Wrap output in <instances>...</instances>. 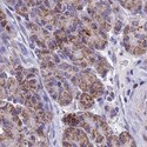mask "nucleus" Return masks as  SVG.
<instances>
[{"label":"nucleus","mask_w":147,"mask_h":147,"mask_svg":"<svg viewBox=\"0 0 147 147\" xmlns=\"http://www.w3.org/2000/svg\"><path fill=\"white\" fill-rule=\"evenodd\" d=\"M145 11H146V13H147V3H145Z\"/></svg>","instance_id":"nucleus-21"},{"label":"nucleus","mask_w":147,"mask_h":147,"mask_svg":"<svg viewBox=\"0 0 147 147\" xmlns=\"http://www.w3.org/2000/svg\"><path fill=\"white\" fill-rule=\"evenodd\" d=\"M95 67H96V71L98 73H99L100 76H106V73L109 71V68H111V66H109V64L107 63V61L101 58V57H98L96 58V61H95Z\"/></svg>","instance_id":"nucleus-16"},{"label":"nucleus","mask_w":147,"mask_h":147,"mask_svg":"<svg viewBox=\"0 0 147 147\" xmlns=\"http://www.w3.org/2000/svg\"><path fill=\"white\" fill-rule=\"evenodd\" d=\"M35 14L38 18L39 22L42 26L47 28H54L57 27L58 30V20H59V14L53 13L50 9H47L44 6H40L35 9Z\"/></svg>","instance_id":"nucleus-11"},{"label":"nucleus","mask_w":147,"mask_h":147,"mask_svg":"<svg viewBox=\"0 0 147 147\" xmlns=\"http://www.w3.org/2000/svg\"><path fill=\"white\" fill-rule=\"evenodd\" d=\"M76 84L84 93H88L93 98H99L104 94V85L90 69L79 72Z\"/></svg>","instance_id":"nucleus-6"},{"label":"nucleus","mask_w":147,"mask_h":147,"mask_svg":"<svg viewBox=\"0 0 147 147\" xmlns=\"http://www.w3.org/2000/svg\"><path fill=\"white\" fill-rule=\"evenodd\" d=\"M30 32L32 38L34 39V41L38 44L42 50H47V51H53L54 48H57V44L54 38H52L51 34L48 33L45 28H42L41 26L36 25V24H30L28 25Z\"/></svg>","instance_id":"nucleus-9"},{"label":"nucleus","mask_w":147,"mask_h":147,"mask_svg":"<svg viewBox=\"0 0 147 147\" xmlns=\"http://www.w3.org/2000/svg\"><path fill=\"white\" fill-rule=\"evenodd\" d=\"M79 104H80L81 108L90 109L94 105V98L88 93H81L79 96Z\"/></svg>","instance_id":"nucleus-14"},{"label":"nucleus","mask_w":147,"mask_h":147,"mask_svg":"<svg viewBox=\"0 0 147 147\" xmlns=\"http://www.w3.org/2000/svg\"><path fill=\"white\" fill-rule=\"evenodd\" d=\"M119 141L121 147H137L136 140L132 138V136L127 132H122L119 136Z\"/></svg>","instance_id":"nucleus-15"},{"label":"nucleus","mask_w":147,"mask_h":147,"mask_svg":"<svg viewBox=\"0 0 147 147\" xmlns=\"http://www.w3.org/2000/svg\"><path fill=\"white\" fill-rule=\"evenodd\" d=\"M64 122L69 125L71 127H77L79 126V117L78 114H67L64 118Z\"/></svg>","instance_id":"nucleus-18"},{"label":"nucleus","mask_w":147,"mask_h":147,"mask_svg":"<svg viewBox=\"0 0 147 147\" xmlns=\"http://www.w3.org/2000/svg\"><path fill=\"white\" fill-rule=\"evenodd\" d=\"M27 12H28V8H27L25 5H24V4H21L20 6H18V13L26 16V14H27Z\"/></svg>","instance_id":"nucleus-19"},{"label":"nucleus","mask_w":147,"mask_h":147,"mask_svg":"<svg viewBox=\"0 0 147 147\" xmlns=\"http://www.w3.org/2000/svg\"><path fill=\"white\" fill-rule=\"evenodd\" d=\"M120 4H121L122 7H125L129 12H133V13H137V12H139L141 6H142L141 1H122Z\"/></svg>","instance_id":"nucleus-17"},{"label":"nucleus","mask_w":147,"mask_h":147,"mask_svg":"<svg viewBox=\"0 0 147 147\" xmlns=\"http://www.w3.org/2000/svg\"><path fill=\"white\" fill-rule=\"evenodd\" d=\"M78 34L82 42L90 48L104 50L107 45V38L102 30L88 17H82L80 19V25Z\"/></svg>","instance_id":"nucleus-4"},{"label":"nucleus","mask_w":147,"mask_h":147,"mask_svg":"<svg viewBox=\"0 0 147 147\" xmlns=\"http://www.w3.org/2000/svg\"><path fill=\"white\" fill-rule=\"evenodd\" d=\"M87 11L91 19L102 31H109L112 27V18L109 7L106 3H90L87 4Z\"/></svg>","instance_id":"nucleus-7"},{"label":"nucleus","mask_w":147,"mask_h":147,"mask_svg":"<svg viewBox=\"0 0 147 147\" xmlns=\"http://www.w3.org/2000/svg\"><path fill=\"white\" fill-rule=\"evenodd\" d=\"M41 74L46 85V88L60 105L71 104L73 95L66 79L60 76L58 67H41Z\"/></svg>","instance_id":"nucleus-1"},{"label":"nucleus","mask_w":147,"mask_h":147,"mask_svg":"<svg viewBox=\"0 0 147 147\" xmlns=\"http://www.w3.org/2000/svg\"><path fill=\"white\" fill-rule=\"evenodd\" d=\"M144 30H145V31H147V21H146V24H145V26H144Z\"/></svg>","instance_id":"nucleus-20"},{"label":"nucleus","mask_w":147,"mask_h":147,"mask_svg":"<svg viewBox=\"0 0 147 147\" xmlns=\"http://www.w3.org/2000/svg\"><path fill=\"white\" fill-rule=\"evenodd\" d=\"M80 25V20L76 16H73L72 13H64V14H59V20H58V28L65 30L66 32L71 33L74 32L76 30L79 28Z\"/></svg>","instance_id":"nucleus-12"},{"label":"nucleus","mask_w":147,"mask_h":147,"mask_svg":"<svg viewBox=\"0 0 147 147\" xmlns=\"http://www.w3.org/2000/svg\"><path fill=\"white\" fill-rule=\"evenodd\" d=\"M38 57L40 60V67H58L59 60L52 51L41 50L38 52Z\"/></svg>","instance_id":"nucleus-13"},{"label":"nucleus","mask_w":147,"mask_h":147,"mask_svg":"<svg viewBox=\"0 0 147 147\" xmlns=\"http://www.w3.org/2000/svg\"><path fill=\"white\" fill-rule=\"evenodd\" d=\"M59 48L79 67H88L94 65L98 58L92 48L82 42L79 34H69L68 39L61 44Z\"/></svg>","instance_id":"nucleus-2"},{"label":"nucleus","mask_w":147,"mask_h":147,"mask_svg":"<svg viewBox=\"0 0 147 147\" xmlns=\"http://www.w3.org/2000/svg\"><path fill=\"white\" fill-rule=\"evenodd\" d=\"M100 147H108V146H107V145H101Z\"/></svg>","instance_id":"nucleus-22"},{"label":"nucleus","mask_w":147,"mask_h":147,"mask_svg":"<svg viewBox=\"0 0 147 147\" xmlns=\"http://www.w3.org/2000/svg\"><path fill=\"white\" fill-rule=\"evenodd\" d=\"M124 46L131 54L141 55L147 51V40L144 33V28L129 25L124 30Z\"/></svg>","instance_id":"nucleus-5"},{"label":"nucleus","mask_w":147,"mask_h":147,"mask_svg":"<svg viewBox=\"0 0 147 147\" xmlns=\"http://www.w3.org/2000/svg\"><path fill=\"white\" fill-rule=\"evenodd\" d=\"M18 111L24 125H26V128L35 132H42V122L31 108L24 106V107H19Z\"/></svg>","instance_id":"nucleus-10"},{"label":"nucleus","mask_w":147,"mask_h":147,"mask_svg":"<svg viewBox=\"0 0 147 147\" xmlns=\"http://www.w3.org/2000/svg\"><path fill=\"white\" fill-rule=\"evenodd\" d=\"M78 117H79V126L84 128V131L92 138V140L95 144L102 145L112 136L111 128L108 127L106 121L101 117L87 112L79 113Z\"/></svg>","instance_id":"nucleus-3"},{"label":"nucleus","mask_w":147,"mask_h":147,"mask_svg":"<svg viewBox=\"0 0 147 147\" xmlns=\"http://www.w3.org/2000/svg\"><path fill=\"white\" fill-rule=\"evenodd\" d=\"M63 146L64 147H93L91 144L87 133L77 128V127H68L64 132L63 137Z\"/></svg>","instance_id":"nucleus-8"}]
</instances>
